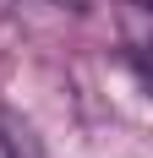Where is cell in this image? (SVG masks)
<instances>
[{"instance_id":"1","label":"cell","mask_w":153,"mask_h":158,"mask_svg":"<svg viewBox=\"0 0 153 158\" xmlns=\"http://www.w3.org/2000/svg\"><path fill=\"white\" fill-rule=\"evenodd\" d=\"M22 147H28V131H16L11 120H0V158H22Z\"/></svg>"}]
</instances>
